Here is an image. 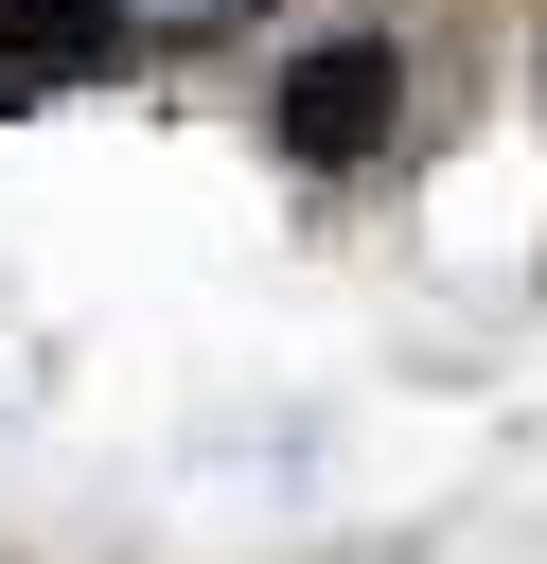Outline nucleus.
Segmentation results:
<instances>
[{"label":"nucleus","mask_w":547,"mask_h":564,"mask_svg":"<svg viewBox=\"0 0 547 564\" xmlns=\"http://www.w3.org/2000/svg\"><path fill=\"white\" fill-rule=\"evenodd\" d=\"M265 141H282L300 176H353V159H388V141H406V53H388V35H318V53L282 70Z\"/></svg>","instance_id":"1"},{"label":"nucleus","mask_w":547,"mask_h":564,"mask_svg":"<svg viewBox=\"0 0 547 564\" xmlns=\"http://www.w3.org/2000/svg\"><path fill=\"white\" fill-rule=\"evenodd\" d=\"M88 70H124V0H0V106H53Z\"/></svg>","instance_id":"2"}]
</instances>
